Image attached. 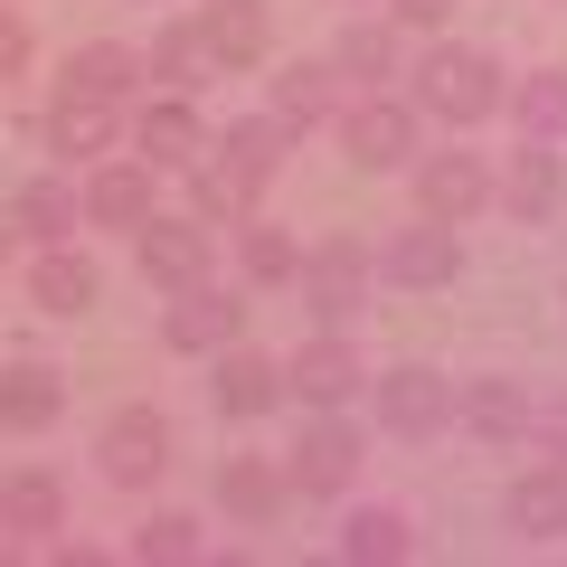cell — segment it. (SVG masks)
Here are the masks:
<instances>
[{
	"mask_svg": "<svg viewBox=\"0 0 567 567\" xmlns=\"http://www.w3.org/2000/svg\"><path fill=\"white\" fill-rule=\"evenodd\" d=\"M66 529V483L58 473H10L0 483V539L10 548H48Z\"/></svg>",
	"mask_w": 567,
	"mask_h": 567,
	"instance_id": "7402d4cb",
	"label": "cell"
},
{
	"mask_svg": "<svg viewBox=\"0 0 567 567\" xmlns=\"http://www.w3.org/2000/svg\"><path fill=\"white\" fill-rule=\"evenodd\" d=\"M208 114H199V95H171V85H142V104H133V152L152 171H189L208 152Z\"/></svg>",
	"mask_w": 567,
	"mask_h": 567,
	"instance_id": "30bf717a",
	"label": "cell"
},
{
	"mask_svg": "<svg viewBox=\"0 0 567 567\" xmlns=\"http://www.w3.org/2000/svg\"><path fill=\"white\" fill-rule=\"evenodd\" d=\"M341 558H350V567H398V558H416V520L388 511V502H360V511L341 520Z\"/></svg>",
	"mask_w": 567,
	"mask_h": 567,
	"instance_id": "f1b7e54d",
	"label": "cell"
},
{
	"mask_svg": "<svg viewBox=\"0 0 567 567\" xmlns=\"http://www.w3.org/2000/svg\"><path fill=\"white\" fill-rule=\"evenodd\" d=\"M341 66H331V58H284L275 66V85H265V114H275L284 123V133H322V123H341Z\"/></svg>",
	"mask_w": 567,
	"mask_h": 567,
	"instance_id": "2e32d148",
	"label": "cell"
},
{
	"mask_svg": "<svg viewBox=\"0 0 567 567\" xmlns=\"http://www.w3.org/2000/svg\"><path fill=\"white\" fill-rule=\"evenodd\" d=\"M208 398H218V416L256 425V416H275V406L293 398V379H284V360H265L256 341H227L218 360H208Z\"/></svg>",
	"mask_w": 567,
	"mask_h": 567,
	"instance_id": "5bb4252c",
	"label": "cell"
},
{
	"mask_svg": "<svg viewBox=\"0 0 567 567\" xmlns=\"http://www.w3.org/2000/svg\"><path fill=\"white\" fill-rule=\"evenodd\" d=\"M10 218H20V237L66 246V237L85 227V181H29L20 199H10Z\"/></svg>",
	"mask_w": 567,
	"mask_h": 567,
	"instance_id": "4dcf8cb0",
	"label": "cell"
},
{
	"mask_svg": "<svg viewBox=\"0 0 567 567\" xmlns=\"http://www.w3.org/2000/svg\"><path fill=\"white\" fill-rule=\"evenodd\" d=\"M58 416H66V379L48 360H10L0 369V425H10V435H48Z\"/></svg>",
	"mask_w": 567,
	"mask_h": 567,
	"instance_id": "d4e9b609",
	"label": "cell"
},
{
	"mask_svg": "<svg viewBox=\"0 0 567 567\" xmlns=\"http://www.w3.org/2000/svg\"><path fill=\"white\" fill-rule=\"evenodd\" d=\"M293 293H303V312H312L322 331H350L369 303H379V256H369L360 237H312Z\"/></svg>",
	"mask_w": 567,
	"mask_h": 567,
	"instance_id": "7a4b0ae2",
	"label": "cell"
},
{
	"mask_svg": "<svg viewBox=\"0 0 567 567\" xmlns=\"http://www.w3.org/2000/svg\"><path fill=\"white\" fill-rule=\"evenodd\" d=\"M10 256H20V218H0V265H10Z\"/></svg>",
	"mask_w": 567,
	"mask_h": 567,
	"instance_id": "74e56055",
	"label": "cell"
},
{
	"mask_svg": "<svg viewBox=\"0 0 567 567\" xmlns=\"http://www.w3.org/2000/svg\"><path fill=\"white\" fill-rule=\"evenodd\" d=\"M529 416H539V398L520 379H502V369L454 379V425H464L473 445H529Z\"/></svg>",
	"mask_w": 567,
	"mask_h": 567,
	"instance_id": "9a60e30c",
	"label": "cell"
},
{
	"mask_svg": "<svg viewBox=\"0 0 567 567\" xmlns=\"http://www.w3.org/2000/svg\"><path fill=\"white\" fill-rule=\"evenodd\" d=\"M133 558H142V567H199L208 539H199V520H189V511H152V520L133 529Z\"/></svg>",
	"mask_w": 567,
	"mask_h": 567,
	"instance_id": "836d02e7",
	"label": "cell"
},
{
	"mask_svg": "<svg viewBox=\"0 0 567 567\" xmlns=\"http://www.w3.org/2000/svg\"><path fill=\"white\" fill-rule=\"evenodd\" d=\"M360 464H369V435L350 425V406H303V435L284 445L293 492H303V502H341V492L360 483Z\"/></svg>",
	"mask_w": 567,
	"mask_h": 567,
	"instance_id": "277c9868",
	"label": "cell"
},
{
	"mask_svg": "<svg viewBox=\"0 0 567 567\" xmlns=\"http://www.w3.org/2000/svg\"><path fill=\"white\" fill-rule=\"evenodd\" d=\"M189 20H199V39H208V58H218V76H246V66L275 58V10H265V0H199Z\"/></svg>",
	"mask_w": 567,
	"mask_h": 567,
	"instance_id": "e0dca14e",
	"label": "cell"
},
{
	"mask_svg": "<svg viewBox=\"0 0 567 567\" xmlns=\"http://www.w3.org/2000/svg\"><path fill=\"white\" fill-rule=\"evenodd\" d=\"M388 20H406V29H445V20H454V0H388Z\"/></svg>",
	"mask_w": 567,
	"mask_h": 567,
	"instance_id": "8d00e7d4",
	"label": "cell"
},
{
	"mask_svg": "<svg viewBox=\"0 0 567 567\" xmlns=\"http://www.w3.org/2000/svg\"><path fill=\"white\" fill-rule=\"evenodd\" d=\"M256 189H265V181H246V171L227 162V152H199V162H189V208H199L208 227L256 218Z\"/></svg>",
	"mask_w": 567,
	"mask_h": 567,
	"instance_id": "f546056e",
	"label": "cell"
},
{
	"mask_svg": "<svg viewBox=\"0 0 567 567\" xmlns=\"http://www.w3.org/2000/svg\"><path fill=\"white\" fill-rule=\"evenodd\" d=\"M331 133H341L350 171H416V152H425V114H416V95H388V85L350 95Z\"/></svg>",
	"mask_w": 567,
	"mask_h": 567,
	"instance_id": "3957f363",
	"label": "cell"
},
{
	"mask_svg": "<svg viewBox=\"0 0 567 567\" xmlns=\"http://www.w3.org/2000/svg\"><path fill=\"white\" fill-rule=\"evenodd\" d=\"M142 48H123V39H85L76 58H66V95H114V104H133L142 95Z\"/></svg>",
	"mask_w": 567,
	"mask_h": 567,
	"instance_id": "83f0119b",
	"label": "cell"
},
{
	"mask_svg": "<svg viewBox=\"0 0 567 567\" xmlns=\"http://www.w3.org/2000/svg\"><path fill=\"white\" fill-rule=\"evenodd\" d=\"M284 379H293V398H303V406H360L379 369L360 360V341H350V331H312V341L284 360Z\"/></svg>",
	"mask_w": 567,
	"mask_h": 567,
	"instance_id": "4fadbf2b",
	"label": "cell"
},
{
	"mask_svg": "<svg viewBox=\"0 0 567 567\" xmlns=\"http://www.w3.org/2000/svg\"><path fill=\"white\" fill-rule=\"evenodd\" d=\"M123 133H133V123H123L114 95H66V85H58V104H48V152H58L66 171H76V162H104Z\"/></svg>",
	"mask_w": 567,
	"mask_h": 567,
	"instance_id": "d6986e66",
	"label": "cell"
},
{
	"mask_svg": "<svg viewBox=\"0 0 567 567\" xmlns=\"http://www.w3.org/2000/svg\"><path fill=\"white\" fill-rule=\"evenodd\" d=\"M29 293H39V312L76 322V312L104 303V275H95V256H76V237H66V246H39V256H29Z\"/></svg>",
	"mask_w": 567,
	"mask_h": 567,
	"instance_id": "603a6c76",
	"label": "cell"
},
{
	"mask_svg": "<svg viewBox=\"0 0 567 567\" xmlns=\"http://www.w3.org/2000/svg\"><path fill=\"white\" fill-rule=\"evenodd\" d=\"M142 76L171 85V95H199V85L218 76V58H208L199 20H162V29H152V48H142Z\"/></svg>",
	"mask_w": 567,
	"mask_h": 567,
	"instance_id": "484cf974",
	"label": "cell"
},
{
	"mask_svg": "<svg viewBox=\"0 0 567 567\" xmlns=\"http://www.w3.org/2000/svg\"><path fill=\"white\" fill-rule=\"evenodd\" d=\"M406 95H416V114L425 123H445V133H473V123H492L502 114V95H511V76H502V58H483V48H425L416 66H406Z\"/></svg>",
	"mask_w": 567,
	"mask_h": 567,
	"instance_id": "6da1fadb",
	"label": "cell"
},
{
	"mask_svg": "<svg viewBox=\"0 0 567 567\" xmlns=\"http://www.w3.org/2000/svg\"><path fill=\"white\" fill-rule=\"evenodd\" d=\"M133 256H142V284H152V293H189V284L218 275V227H208L199 208H181V218H152V227H142Z\"/></svg>",
	"mask_w": 567,
	"mask_h": 567,
	"instance_id": "52a82bcc",
	"label": "cell"
},
{
	"mask_svg": "<svg viewBox=\"0 0 567 567\" xmlns=\"http://www.w3.org/2000/svg\"><path fill=\"white\" fill-rule=\"evenodd\" d=\"M369 406H379V435L425 445V435H445V425H454V379H445V369H425V360L379 369V379H369Z\"/></svg>",
	"mask_w": 567,
	"mask_h": 567,
	"instance_id": "8992f818",
	"label": "cell"
},
{
	"mask_svg": "<svg viewBox=\"0 0 567 567\" xmlns=\"http://www.w3.org/2000/svg\"><path fill=\"white\" fill-rule=\"evenodd\" d=\"M502 520H511V539H567V464L539 454V464L502 492Z\"/></svg>",
	"mask_w": 567,
	"mask_h": 567,
	"instance_id": "cb8c5ba5",
	"label": "cell"
},
{
	"mask_svg": "<svg viewBox=\"0 0 567 567\" xmlns=\"http://www.w3.org/2000/svg\"><path fill=\"white\" fill-rule=\"evenodd\" d=\"M331 66H341L350 85H388V76H406V20H341V39H331Z\"/></svg>",
	"mask_w": 567,
	"mask_h": 567,
	"instance_id": "44dd1931",
	"label": "cell"
},
{
	"mask_svg": "<svg viewBox=\"0 0 567 567\" xmlns=\"http://www.w3.org/2000/svg\"><path fill=\"white\" fill-rule=\"evenodd\" d=\"M29 48H39V39H29V20L10 10V0H0V85H10V76H29Z\"/></svg>",
	"mask_w": 567,
	"mask_h": 567,
	"instance_id": "d590c367",
	"label": "cell"
},
{
	"mask_svg": "<svg viewBox=\"0 0 567 567\" xmlns=\"http://www.w3.org/2000/svg\"><path fill=\"white\" fill-rule=\"evenodd\" d=\"M492 199H502V171H492L483 152H464V142H445V152H416V208H425V218L473 227Z\"/></svg>",
	"mask_w": 567,
	"mask_h": 567,
	"instance_id": "9c48e42d",
	"label": "cell"
},
{
	"mask_svg": "<svg viewBox=\"0 0 567 567\" xmlns=\"http://www.w3.org/2000/svg\"><path fill=\"white\" fill-rule=\"evenodd\" d=\"M529 454L567 464V398H539V416H529Z\"/></svg>",
	"mask_w": 567,
	"mask_h": 567,
	"instance_id": "e575fe53",
	"label": "cell"
},
{
	"mask_svg": "<svg viewBox=\"0 0 567 567\" xmlns=\"http://www.w3.org/2000/svg\"><path fill=\"white\" fill-rule=\"evenodd\" d=\"M502 114L520 123V133H539V142H558V133H567V66H529V76H511V95H502Z\"/></svg>",
	"mask_w": 567,
	"mask_h": 567,
	"instance_id": "1f68e13d",
	"label": "cell"
},
{
	"mask_svg": "<svg viewBox=\"0 0 567 567\" xmlns=\"http://www.w3.org/2000/svg\"><path fill=\"white\" fill-rule=\"evenodd\" d=\"M162 341L181 350V360H218L227 341H246V303L208 275V284H189V293H171V303H162Z\"/></svg>",
	"mask_w": 567,
	"mask_h": 567,
	"instance_id": "7c38bea8",
	"label": "cell"
},
{
	"mask_svg": "<svg viewBox=\"0 0 567 567\" xmlns=\"http://www.w3.org/2000/svg\"><path fill=\"white\" fill-rule=\"evenodd\" d=\"M464 275V237H454V218H406V227H388V246H379V284H398V293H445V284Z\"/></svg>",
	"mask_w": 567,
	"mask_h": 567,
	"instance_id": "ba28073f",
	"label": "cell"
},
{
	"mask_svg": "<svg viewBox=\"0 0 567 567\" xmlns=\"http://www.w3.org/2000/svg\"><path fill=\"white\" fill-rule=\"evenodd\" d=\"M227 237H237V275L256 284V293H275V284L303 275V237H293V227H275V218H237Z\"/></svg>",
	"mask_w": 567,
	"mask_h": 567,
	"instance_id": "4316f807",
	"label": "cell"
},
{
	"mask_svg": "<svg viewBox=\"0 0 567 567\" xmlns=\"http://www.w3.org/2000/svg\"><path fill=\"white\" fill-rule=\"evenodd\" d=\"M171 454H181V445H171V416H162V406H114L104 435H95V473L114 492H152L171 473Z\"/></svg>",
	"mask_w": 567,
	"mask_h": 567,
	"instance_id": "5b68a950",
	"label": "cell"
},
{
	"mask_svg": "<svg viewBox=\"0 0 567 567\" xmlns=\"http://www.w3.org/2000/svg\"><path fill=\"white\" fill-rule=\"evenodd\" d=\"M558 199H567V171H558V142H539V133H520V152L502 162V208L520 227H539V218H558Z\"/></svg>",
	"mask_w": 567,
	"mask_h": 567,
	"instance_id": "ffe728a7",
	"label": "cell"
},
{
	"mask_svg": "<svg viewBox=\"0 0 567 567\" xmlns=\"http://www.w3.org/2000/svg\"><path fill=\"white\" fill-rule=\"evenodd\" d=\"M208 152H227L246 181H275L284 152H293V133H284L275 114H237V123H218V142H208Z\"/></svg>",
	"mask_w": 567,
	"mask_h": 567,
	"instance_id": "d6a6232c",
	"label": "cell"
},
{
	"mask_svg": "<svg viewBox=\"0 0 567 567\" xmlns=\"http://www.w3.org/2000/svg\"><path fill=\"white\" fill-rule=\"evenodd\" d=\"M284 502H293L284 454H227V464H218V511H227L237 529H275Z\"/></svg>",
	"mask_w": 567,
	"mask_h": 567,
	"instance_id": "ac0fdd59",
	"label": "cell"
},
{
	"mask_svg": "<svg viewBox=\"0 0 567 567\" xmlns=\"http://www.w3.org/2000/svg\"><path fill=\"white\" fill-rule=\"evenodd\" d=\"M152 181H162V171L142 162V152H104V162H85V227H114V237H142V227L162 218Z\"/></svg>",
	"mask_w": 567,
	"mask_h": 567,
	"instance_id": "8fae6325",
	"label": "cell"
}]
</instances>
